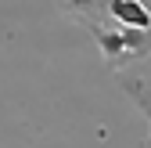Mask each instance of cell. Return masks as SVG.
Masks as SVG:
<instances>
[{"instance_id": "cell-2", "label": "cell", "mask_w": 151, "mask_h": 148, "mask_svg": "<svg viewBox=\"0 0 151 148\" xmlns=\"http://www.w3.org/2000/svg\"><path fill=\"white\" fill-rule=\"evenodd\" d=\"M104 15L122 29H151V7L144 0H104Z\"/></svg>"}, {"instance_id": "cell-1", "label": "cell", "mask_w": 151, "mask_h": 148, "mask_svg": "<svg viewBox=\"0 0 151 148\" xmlns=\"http://www.w3.org/2000/svg\"><path fill=\"white\" fill-rule=\"evenodd\" d=\"M83 29L93 36L108 69H115V72L126 69L129 62H144L151 54V29H122L115 22H90Z\"/></svg>"}, {"instance_id": "cell-4", "label": "cell", "mask_w": 151, "mask_h": 148, "mask_svg": "<svg viewBox=\"0 0 151 148\" xmlns=\"http://www.w3.org/2000/svg\"><path fill=\"white\" fill-rule=\"evenodd\" d=\"M119 83H122L126 94L137 101V108L144 112V119H147V126H151V80H144V76H119ZM140 148H151V130H147V137H144Z\"/></svg>"}, {"instance_id": "cell-3", "label": "cell", "mask_w": 151, "mask_h": 148, "mask_svg": "<svg viewBox=\"0 0 151 148\" xmlns=\"http://www.w3.org/2000/svg\"><path fill=\"white\" fill-rule=\"evenodd\" d=\"M61 15H68L72 22L90 25V22H108L104 15V0H54Z\"/></svg>"}]
</instances>
